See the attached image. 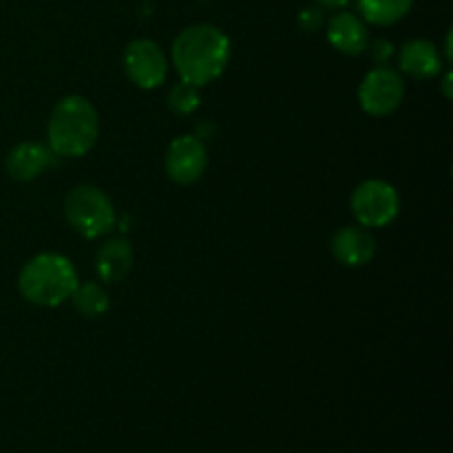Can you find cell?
I'll list each match as a JSON object with an SVG mask.
<instances>
[{
	"mask_svg": "<svg viewBox=\"0 0 453 453\" xmlns=\"http://www.w3.org/2000/svg\"><path fill=\"white\" fill-rule=\"evenodd\" d=\"M230 60V40L212 25H190L173 42V65L181 80L195 87L211 84Z\"/></svg>",
	"mask_w": 453,
	"mask_h": 453,
	"instance_id": "6da1fadb",
	"label": "cell"
},
{
	"mask_svg": "<svg viewBox=\"0 0 453 453\" xmlns=\"http://www.w3.org/2000/svg\"><path fill=\"white\" fill-rule=\"evenodd\" d=\"M97 133L100 118L96 106L82 96L62 97L49 118V149L56 157H82L93 149Z\"/></svg>",
	"mask_w": 453,
	"mask_h": 453,
	"instance_id": "7a4b0ae2",
	"label": "cell"
},
{
	"mask_svg": "<svg viewBox=\"0 0 453 453\" xmlns=\"http://www.w3.org/2000/svg\"><path fill=\"white\" fill-rule=\"evenodd\" d=\"M78 288V273L66 257L42 252L25 264L18 277V290L29 303L56 308L71 299Z\"/></svg>",
	"mask_w": 453,
	"mask_h": 453,
	"instance_id": "3957f363",
	"label": "cell"
},
{
	"mask_svg": "<svg viewBox=\"0 0 453 453\" xmlns=\"http://www.w3.org/2000/svg\"><path fill=\"white\" fill-rule=\"evenodd\" d=\"M65 217L71 228L87 239L102 237L115 226V208L109 195L91 184L69 190L65 199Z\"/></svg>",
	"mask_w": 453,
	"mask_h": 453,
	"instance_id": "277c9868",
	"label": "cell"
},
{
	"mask_svg": "<svg viewBox=\"0 0 453 453\" xmlns=\"http://www.w3.org/2000/svg\"><path fill=\"white\" fill-rule=\"evenodd\" d=\"M398 193L383 180H367L352 193V212L363 228H383L398 215Z\"/></svg>",
	"mask_w": 453,
	"mask_h": 453,
	"instance_id": "5b68a950",
	"label": "cell"
},
{
	"mask_svg": "<svg viewBox=\"0 0 453 453\" xmlns=\"http://www.w3.org/2000/svg\"><path fill=\"white\" fill-rule=\"evenodd\" d=\"M403 97H405V82H403L401 73H396L394 69H385V66L370 71L358 88L361 109L374 118L394 113L401 106Z\"/></svg>",
	"mask_w": 453,
	"mask_h": 453,
	"instance_id": "8992f818",
	"label": "cell"
},
{
	"mask_svg": "<svg viewBox=\"0 0 453 453\" xmlns=\"http://www.w3.org/2000/svg\"><path fill=\"white\" fill-rule=\"evenodd\" d=\"M124 71L135 87L157 88L166 80L168 60L157 42L140 38L124 49Z\"/></svg>",
	"mask_w": 453,
	"mask_h": 453,
	"instance_id": "52a82bcc",
	"label": "cell"
},
{
	"mask_svg": "<svg viewBox=\"0 0 453 453\" xmlns=\"http://www.w3.org/2000/svg\"><path fill=\"white\" fill-rule=\"evenodd\" d=\"M208 166V153L202 140L193 135H181L168 146L166 173L175 184H193L203 175Z\"/></svg>",
	"mask_w": 453,
	"mask_h": 453,
	"instance_id": "ba28073f",
	"label": "cell"
},
{
	"mask_svg": "<svg viewBox=\"0 0 453 453\" xmlns=\"http://www.w3.org/2000/svg\"><path fill=\"white\" fill-rule=\"evenodd\" d=\"M376 242L370 230L361 226H345L332 237V255L341 265L361 268L374 259Z\"/></svg>",
	"mask_w": 453,
	"mask_h": 453,
	"instance_id": "9c48e42d",
	"label": "cell"
},
{
	"mask_svg": "<svg viewBox=\"0 0 453 453\" xmlns=\"http://www.w3.org/2000/svg\"><path fill=\"white\" fill-rule=\"evenodd\" d=\"M53 150L49 146L40 144V142H20L9 150L7 159H4V168H7L9 177L18 181H31L53 166Z\"/></svg>",
	"mask_w": 453,
	"mask_h": 453,
	"instance_id": "30bf717a",
	"label": "cell"
},
{
	"mask_svg": "<svg viewBox=\"0 0 453 453\" xmlns=\"http://www.w3.org/2000/svg\"><path fill=\"white\" fill-rule=\"evenodd\" d=\"M327 40L336 51L345 53V56H358L367 49V29L365 22L358 16L348 12H341L330 18L327 25Z\"/></svg>",
	"mask_w": 453,
	"mask_h": 453,
	"instance_id": "8fae6325",
	"label": "cell"
},
{
	"mask_svg": "<svg viewBox=\"0 0 453 453\" xmlns=\"http://www.w3.org/2000/svg\"><path fill=\"white\" fill-rule=\"evenodd\" d=\"M442 69V58L429 40H410L401 49V71L416 80L436 78Z\"/></svg>",
	"mask_w": 453,
	"mask_h": 453,
	"instance_id": "7c38bea8",
	"label": "cell"
},
{
	"mask_svg": "<svg viewBox=\"0 0 453 453\" xmlns=\"http://www.w3.org/2000/svg\"><path fill=\"white\" fill-rule=\"evenodd\" d=\"M133 268V246L124 237L109 239L104 246L97 250L96 270L102 281L118 283L127 279Z\"/></svg>",
	"mask_w": 453,
	"mask_h": 453,
	"instance_id": "4fadbf2b",
	"label": "cell"
},
{
	"mask_svg": "<svg viewBox=\"0 0 453 453\" xmlns=\"http://www.w3.org/2000/svg\"><path fill=\"white\" fill-rule=\"evenodd\" d=\"M414 0H358V12L372 25H394L410 13Z\"/></svg>",
	"mask_w": 453,
	"mask_h": 453,
	"instance_id": "5bb4252c",
	"label": "cell"
},
{
	"mask_svg": "<svg viewBox=\"0 0 453 453\" xmlns=\"http://www.w3.org/2000/svg\"><path fill=\"white\" fill-rule=\"evenodd\" d=\"M71 301H73V308L78 310V314L87 319L102 317L109 310V295L100 283L93 281L82 283V286L78 283V288L71 295Z\"/></svg>",
	"mask_w": 453,
	"mask_h": 453,
	"instance_id": "9a60e30c",
	"label": "cell"
},
{
	"mask_svg": "<svg viewBox=\"0 0 453 453\" xmlns=\"http://www.w3.org/2000/svg\"><path fill=\"white\" fill-rule=\"evenodd\" d=\"M199 87L195 84H188L181 80L180 84H175L168 96V106H171L173 113L177 115H190L199 106Z\"/></svg>",
	"mask_w": 453,
	"mask_h": 453,
	"instance_id": "2e32d148",
	"label": "cell"
},
{
	"mask_svg": "<svg viewBox=\"0 0 453 453\" xmlns=\"http://www.w3.org/2000/svg\"><path fill=\"white\" fill-rule=\"evenodd\" d=\"M299 22L305 31H317L323 22L321 9H305V12L301 13Z\"/></svg>",
	"mask_w": 453,
	"mask_h": 453,
	"instance_id": "e0dca14e",
	"label": "cell"
},
{
	"mask_svg": "<svg viewBox=\"0 0 453 453\" xmlns=\"http://www.w3.org/2000/svg\"><path fill=\"white\" fill-rule=\"evenodd\" d=\"M317 3L321 4V7H327V9H341V7H345L349 0H317Z\"/></svg>",
	"mask_w": 453,
	"mask_h": 453,
	"instance_id": "ac0fdd59",
	"label": "cell"
},
{
	"mask_svg": "<svg viewBox=\"0 0 453 453\" xmlns=\"http://www.w3.org/2000/svg\"><path fill=\"white\" fill-rule=\"evenodd\" d=\"M442 88H445V96L451 97V73H447L445 82H442Z\"/></svg>",
	"mask_w": 453,
	"mask_h": 453,
	"instance_id": "d6986e66",
	"label": "cell"
}]
</instances>
